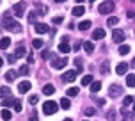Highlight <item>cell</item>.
I'll use <instances>...</instances> for the list:
<instances>
[{
	"mask_svg": "<svg viewBox=\"0 0 135 121\" xmlns=\"http://www.w3.org/2000/svg\"><path fill=\"white\" fill-rule=\"evenodd\" d=\"M2 25H4L7 30H11V32H20L21 30V25L18 23V21H14L9 14H6V16L2 18Z\"/></svg>",
	"mask_w": 135,
	"mask_h": 121,
	"instance_id": "6da1fadb",
	"label": "cell"
},
{
	"mask_svg": "<svg viewBox=\"0 0 135 121\" xmlns=\"http://www.w3.org/2000/svg\"><path fill=\"white\" fill-rule=\"evenodd\" d=\"M57 109H59V105H57V101H54V100H48V101L43 103V112H45L46 116L55 114V112H57Z\"/></svg>",
	"mask_w": 135,
	"mask_h": 121,
	"instance_id": "7a4b0ae2",
	"label": "cell"
},
{
	"mask_svg": "<svg viewBox=\"0 0 135 121\" xmlns=\"http://www.w3.org/2000/svg\"><path fill=\"white\" fill-rule=\"evenodd\" d=\"M114 11V2L112 0H105V2H101L100 4V9H98V13L100 14H108Z\"/></svg>",
	"mask_w": 135,
	"mask_h": 121,
	"instance_id": "3957f363",
	"label": "cell"
},
{
	"mask_svg": "<svg viewBox=\"0 0 135 121\" xmlns=\"http://www.w3.org/2000/svg\"><path fill=\"white\" fill-rule=\"evenodd\" d=\"M121 94H123V87L119 84H112V86H110V89H108V96H110V98H117V96H121Z\"/></svg>",
	"mask_w": 135,
	"mask_h": 121,
	"instance_id": "277c9868",
	"label": "cell"
},
{
	"mask_svg": "<svg viewBox=\"0 0 135 121\" xmlns=\"http://www.w3.org/2000/svg\"><path fill=\"white\" fill-rule=\"evenodd\" d=\"M68 64V57H61V59H52V68L54 69H62Z\"/></svg>",
	"mask_w": 135,
	"mask_h": 121,
	"instance_id": "5b68a950",
	"label": "cell"
},
{
	"mask_svg": "<svg viewBox=\"0 0 135 121\" xmlns=\"http://www.w3.org/2000/svg\"><path fill=\"white\" fill-rule=\"evenodd\" d=\"M112 41H114V43H117V45H121L123 41H124V30L115 29L114 32H112Z\"/></svg>",
	"mask_w": 135,
	"mask_h": 121,
	"instance_id": "8992f818",
	"label": "cell"
},
{
	"mask_svg": "<svg viewBox=\"0 0 135 121\" xmlns=\"http://www.w3.org/2000/svg\"><path fill=\"white\" fill-rule=\"evenodd\" d=\"M25 9H27V4L25 2H18V4H14L13 7V13L20 18V16H23V13H25Z\"/></svg>",
	"mask_w": 135,
	"mask_h": 121,
	"instance_id": "52a82bcc",
	"label": "cell"
},
{
	"mask_svg": "<svg viewBox=\"0 0 135 121\" xmlns=\"http://www.w3.org/2000/svg\"><path fill=\"white\" fill-rule=\"evenodd\" d=\"M76 75H78V69H69V71H66V73L62 75V80L64 82H73L75 78H76Z\"/></svg>",
	"mask_w": 135,
	"mask_h": 121,
	"instance_id": "ba28073f",
	"label": "cell"
},
{
	"mask_svg": "<svg viewBox=\"0 0 135 121\" xmlns=\"http://www.w3.org/2000/svg\"><path fill=\"white\" fill-rule=\"evenodd\" d=\"M30 87H32V84L28 80H23V82H20V86H18V91H20L21 94H25V93H28L30 91Z\"/></svg>",
	"mask_w": 135,
	"mask_h": 121,
	"instance_id": "9c48e42d",
	"label": "cell"
},
{
	"mask_svg": "<svg viewBox=\"0 0 135 121\" xmlns=\"http://www.w3.org/2000/svg\"><path fill=\"white\" fill-rule=\"evenodd\" d=\"M34 30L37 34H46L48 30H50V27H48L46 23H36V25H34Z\"/></svg>",
	"mask_w": 135,
	"mask_h": 121,
	"instance_id": "30bf717a",
	"label": "cell"
},
{
	"mask_svg": "<svg viewBox=\"0 0 135 121\" xmlns=\"http://www.w3.org/2000/svg\"><path fill=\"white\" fill-rule=\"evenodd\" d=\"M123 121H133L135 119V112H130V110H126V107H123Z\"/></svg>",
	"mask_w": 135,
	"mask_h": 121,
	"instance_id": "8fae6325",
	"label": "cell"
},
{
	"mask_svg": "<svg viewBox=\"0 0 135 121\" xmlns=\"http://www.w3.org/2000/svg\"><path fill=\"white\" fill-rule=\"evenodd\" d=\"M11 96V89L7 87V86H4V87H0V100L4 101L6 98H9Z\"/></svg>",
	"mask_w": 135,
	"mask_h": 121,
	"instance_id": "7c38bea8",
	"label": "cell"
},
{
	"mask_svg": "<svg viewBox=\"0 0 135 121\" xmlns=\"http://www.w3.org/2000/svg\"><path fill=\"white\" fill-rule=\"evenodd\" d=\"M126 69H128V64H126V62H121V64L115 66V73H117V75H124V73H126Z\"/></svg>",
	"mask_w": 135,
	"mask_h": 121,
	"instance_id": "4fadbf2b",
	"label": "cell"
},
{
	"mask_svg": "<svg viewBox=\"0 0 135 121\" xmlns=\"http://www.w3.org/2000/svg\"><path fill=\"white\" fill-rule=\"evenodd\" d=\"M103 38H105V30H103V29H96L94 32H93V39H94V41L103 39Z\"/></svg>",
	"mask_w": 135,
	"mask_h": 121,
	"instance_id": "5bb4252c",
	"label": "cell"
},
{
	"mask_svg": "<svg viewBox=\"0 0 135 121\" xmlns=\"http://www.w3.org/2000/svg\"><path fill=\"white\" fill-rule=\"evenodd\" d=\"M59 52H62V54H69V52H71V46L68 45L66 41H62L61 45H59Z\"/></svg>",
	"mask_w": 135,
	"mask_h": 121,
	"instance_id": "9a60e30c",
	"label": "cell"
},
{
	"mask_svg": "<svg viewBox=\"0 0 135 121\" xmlns=\"http://www.w3.org/2000/svg\"><path fill=\"white\" fill-rule=\"evenodd\" d=\"M16 98H11V96H9V98H6V100L2 101V105H4V107H14V105H16Z\"/></svg>",
	"mask_w": 135,
	"mask_h": 121,
	"instance_id": "2e32d148",
	"label": "cell"
},
{
	"mask_svg": "<svg viewBox=\"0 0 135 121\" xmlns=\"http://www.w3.org/2000/svg\"><path fill=\"white\" fill-rule=\"evenodd\" d=\"M14 55H16V59H18V57H25V55H28V54H27V50H25L23 46H18L16 50H14Z\"/></svg>",
	"mask_w": 135,
	"mask_h": 121,
	"instance_id": "e0dca14e",
	"label": "cell"
},
{
	"mask_svg": "<svg viewBox=\"0 0 135 121\" xmlns=\"http://www.w3.org/2000/svg\"><path fill=\"white\" fill-rule=\"evenodd\" d=\"M73 16H82V14L85 13V7H82V6H76V7H73Z\"/></svg>",
	"mask_w": 135,
	"mask_h": 121,
	"instance_id": "ac0fdd59",
	"label": "cell"
},
{
	"mask_svg": "<svg viewBox=\"0 0 135 121\" xmlns=\"http://www.w3.org/2000/svg\"><path fill=\"white\" fill-rule=\"evenodd\" d=\"M100 89H101V82L94 80V82H93V84H91V93H93V94H94V93H98Z\"/></svg>",
	"mask_w": 135,
	"mask_h": 121,
	"instance_id": "d6986e66",
	"label": "cell"
},
{
	"mask_svg": "<svg viewBox=\"0 0 135 121\" xmlns=\"http://www.w3.org/2000/svg\"><path fill=\"white\" fill-rule=\"evenodd\" d=\"M84 50H85L87 54H93V52H94V45H93L91 41H85V43H84Z\"/></svg>",
	"mask_w": 135,
	"mask_h": 121,
	"instance_id": "ffe728a7",
	"label": "cell"
},
{
	"mask_svg": "<svg viewBox=\"0 0 135 121\" xmlns=\"http://www.w3.org/2000/svg\"><path fill=\"white\" fill-rule=\"evenodd\" d=\"M43 93H45V94H48V96H50V94H54V93H55V87H54V86H52V84H46V86L43 87Z\"/></svg>",
	"mask_w": 135,
	"mask_h": 121,
	"instance_id": "44dd1931",
	"label": "cell"
},
{
	"mask_svg": "<svg viewBox=\"0 0 135 121\" xmlns=\"http://www.w3.org/2000/svg\"><path fill=\"white\" fill-rule=\"evenodd\" d=\"M11 118H13V112L7 110V109H4V110H2V119L4 121H11Z\"/></svg>",
	"mask_w": 135,
	"mask_h": 121,
	"instance_id": "7402d4cb",
	"label": "cell"
},
{
	"mask_svg": "<svg viewBox=\"0 0 135 121\" xmlns=\"http://www.w3.org/2000/svg\"><path fill=\"white\" fill-rule=\"evenodd\" d=\"M126 84H128V87H135V75L128 73V77H126Z\"/></svg>",
	"mask_w": 135,
	"mask_h": 121,
	"instance_id": "603a6c76",
	"label": "cell"
},
{
	"mask_svg": "<svg viewBox=\"0 0 135 121\" xmlns=\"http://www.w3.org/2000/svg\"><path fill=\"white\" fill-rule=\"evenodd\" d=\"M117 23H119V18H117V16H110V18L107 20L108 27H114V25H117Z\"/></svg>",
	"mask_w": 135,
	"mask_h": 121,
	"instance_id": "cb8c5ba5",
	"label": "cell"
},
{
	"mask_svg": "<svg viewBox=\"0 0 135 121\" xmlns=\"http://www.w3.org/2000/svg\"><path fill=\"white\" fill-rule=\"evenodd\" d=\"M9 45H11V39H9V38H2V39H0V48H2V50H6Z\"/></svg>",
	"mask_w": 135,
	"mask_h": 121,
	"instance_id": "d4e9b609",
	"label": "cell"
},
{
	"mask_svg": "<svg viewBox=\"0 0 135 121\" xmlns=\"http://www.w3.org/2000/svg\"><path fill=\"white\" fill-rule=\"evenodd\" d=\"M93 77H91V75H85V77H84V78H82V86H91V84H93Z\"/></svg>",
	"mask_w": 135,
	"mask_h": 121,
	"instance_id": "484cf974",
	"label": "cell"
},
{
	"mask_svg": "<svg viewBox=\"0 0 135 121\" xmlns=\"http://www.w3.org/2000/svg\"><path fill=\"white\" fill-rule=\"evenodd\" d=\"M130 54V45H121L119 46V55H126Z\"/></svg>",
	"mask_w": 135,
	"mask_h": 121,
	"instance_id": "4316f807",
	"label": "cell"
},
{
	"mask_svg": "<svg viewBox=\"0 0 135 121\" xmlns=\"http://www.w3.org/2000/svg\"><path fill=\"white\" fill-rule=\"evenodd\" d=\"M133 101H135V98H133V96H126V98L123 100V107H130V105H132Z\"/></svg>",
	"mask_w": 135,
	"mask_h": 121,
	"instance_id": "83f0119b",
	"label": "cell"
},
{
	"mask_svg": "<svg viewBox=\"0 0 135 121\" xmlns=\"http://www.w3.org/2000/svg\"><path fill=\"white\" fill-rule=\"evenodd\" d=\"M16 75H18L16 71H7V73H6V80L7 82H13L14 78H16Z\"/></svg>",
	"mask_w": 135,
	"mask_h": 121,
	"instance_id": "f1b7e54d",
	"label": "cell"
},
{
	"mask_svg": "<svg viewBox=\"0 0 135 121\" xmlns=\"http://www.w3.org/2000/svg\"><path fill=\"white\" fill-rule=\"evenodd\" d=\"M89 27H91V21H89V20H84L80 25H78V29H80V30H87Z\"/></svg>",
	"mask_w": 135,
	"mask_h": 121,
	"instance_id": "f546056e",
	"label": "cell"
},
{
	"mask_svg": "<svg viewBox=\"0 0 135 121\" xmlns=\"http://www.w3.org/2000/svg\"><path fill=\"white\" fill-rule=\"evenodd\" d=\"M66 94L68 96H76V94H78V87H69L66 91Z\"/></svg>",
	"mask_w": 135,
	"mask_h": 121,
	"instance_id": "4dcf8cb0",
	"label": "cell"
},
{
	"mask_svg": "<svg viewBox=\"0 0 135 121\" xmlns=\"http://www.w3.org/2000/svg\"><path fill=\"white\" fill-rule=\"evenodd\" d=\"M69 105H71L69 98H62V100H61V107L62 109H69Z\"/></svg>",
	"mask_w": 135,
	"mask_h": 121,
	"instance_id": "1f68e13d",
	"label": "cell"
},
{
	"mask_svg": "<svg viewBox=\"0 0 135 121\" xmlns=\"http://www.w3.org/2000/svg\"><path fill=\"white\" fill-rule=\"evenodd\" d=\"M28 71H30V69H28L27 64H25V66H20V68H18V73H20V75H28Z\"/></svg>",
	"mask_w": 135,
	"mask_h": 121,
	"instance_id": "d6a6232c",
	"label": "cell"
},
{
	"mask_svg": "<svg viewBox=\"0 0 135 121\" xmlns=\"http://www.w3.org/2000/svg\"><path fill=\"white\" fill-rule=\"evenodd\" d=\"M96 114V109L94 107H87L85 109V116H87V118H91V116H94Z\"/></svg>",
	"mask_w": 135,
	"mask_h": 121,
	"instance_id": "836d02e7",
	"label": "cell"
},
{
	"mask_svg": "<svg viewBox=\"0 0 135 121\" xmlns=\"http://www.w3.org/2000/svg\"><path fill=\"white\" fill-rule=\"evenodd\" d=\"M28 101H30V105H36V103L39 101V96H37V94H30V98H28Z\"/></svg>",
	"mask_w": 135,
	"mask_h": 121,
	"instance_id": "e575fe53",
	"label": "cell"
},
{
	"mask_svg": "<svg viewBox=\"0 0 135 121\" xmlns=\"http://www.w3.org/2000/svg\"><path fill=\"white\" fill-rule=\"evenodd\" d=\"M32 46L34 48H43V39H34L32 41Z\"/></svg>",
	"mask_w": 135,
	"mask_h": 121,
	"instance_id": "d590c367",
	"label": "cell"
},
{
	"mask_svg": "<svg viewBox=\"0 0 135 121\" xmlns=\"http://www.w3.org/2000/svg\"><path fill=\"white\" fill-rule=\"evenodd\" d=\"M36 18H37V13H30L28 14V23H34L36 25Z\"/></svg>",
	"mask_w": 135,
	"mask_h": 121,
	"instance_id": "8d00e7d4",
	"label": "cell"
},
{
	"mask_svg": "<svg viewBox=\"0 0 135 121\" xmlns=\"http://www.w3.org/2000/svg\"><path fill=\"white\" fill-rule=\"evenodd\" d=\"M48 7L46 6H37V14H46Z\"/></svg>",
	"mask_w": 135,
	"mask_h": 121,
	"instance_id": "74e56055",
	"label": "cell"
},
{
	"mask_svg": "<svg viewBox=\"0 0 135 121\" xmlns=\"http://www.w3.org/2000/svg\"><path fill=\"white\" fill-rule=\"evenodd\" d=\"M107 118H108V121H114L115 118H117V114H115V110H110V112H108V116H107Z\"/></svg>",
	"mask_w": 135,
	"mask_h": 121,
	"instance_id": "f35d334b",
	"label": "cell"
},
{
	"mask_svg": "<svg viewBox=\"0 0 135 121\" xmlns=\"http://www.w3.org/2000/svg\"><path fill=\"white\" fill-rule=\"evenodd\" d=\"M52 21H54V25H59V23H62V16H55Z\"/></svg>",
	"mask_w": 135,
	"mask_h": 121,
	"instance_id": "ab89813d",
	"label": "cell"
},
{
	"mask_svg": "<svg viewBox=\"0 0 135 121\" xmlns=\"http://www.w3.org/2000/svg\"><path fill=\"white\" fill-rule=\"evenodd\" d=\"M94 101L100 105V107H103V105H105V100H103V98H94Z\"/></svg>",
	"mask_w": 135,
	"mask_h": 121,
	"instance_id": "60d3db41",
	"label": "cell"
},
{
	"mask_svg": "<svg viewBox=\"0 0 135 121\" xmlns=\"http://www.w3.org/2000/svg\"><path fill=\"white\" fill-rule=\"evenodd\" d=\"M39 118H37V112H32L30 114V118H28V121H37Z\"/></svg>",
	"mask_w": 135,
	"mask_h": 121,
	"instance_id": "b9f144b4",
	"label": "cell"
},
{
	"mask_svg": "<svg viewBox=\"0 0 135 121\" xmlns=\"http://www.w3.org/2000/svg\"><path fill=\"white\" fill-rule=\"evenodd\" d=\"M41 57H43V59H48V57H50V52H48V50H43V52H41Z\"/></svg>",
	"mask_w": 135,
	"mask_h": 121,
	"instance_id": "7bdbcfd3",
	"label": "cell"
},
{
	"mask_svg": "<svg viewBox=\"0 0 135 121\" xmlns=\"http://www.w3.org/2000/svg\"><path fill=\"white\" fill-rule=\"evenodd\" d=\"M126 16H128L130 20H133V18H135V11H128V13H126Z\"/></svg>",
	"mask_w": 135,
	"mask_h": 121,
	"instance_id": "ee69618b",
	"label": "cell"
},
{
	"mask_svg": "<svg viewBox=\"0 0 135 121\" xmlns=\"http://www.w3.org/2000/svg\"><path fill=\"white\" fill-rule=\"evenodd\" d=\"M14 110H16V112H20V110H21V103H20V101H16V105H14Z\"/></svg>",
	"mask_w": 135,
	"mask_h": 121,
	"instance_id": "f6af8a7d",
	"label": "cell"
},
{
	"mask_svg": "<svg viewBox=\"0 0 135 121\" xmlns=\"http://www.w3.org/2000/svg\"><path fill=\"white\" fill-rule=\"evenodd\" d=\"M7 60H9V62H14V60H16V55H9V57H7Z\"/></svg>",
	"mask_w": 135,
	"mask_h": 121,
	"instance_id": "bcb514c9",
	"label": "cell"
},
{
	"mask_svg": "<svg viewBox=\"0 0 135 121\" xmlns=\"http://www.w3.org/2000/svg\"><path fill=\"white\" fill-rule=\"evenodd\" d=\"M27 60H28V64H32V62H34V57H32V54H28V55H27Z\"/></svg>",
	"mask_w": 135,
	"mask_h": 121,
	"instance_id": "7dc6e473",
	"label": "cell"
},
{
	"mask_svg": "<svg viewBox=\"0 0 135 121\" xmlns=\"http://www.w3.org/2000/svg\"><path fill=\"white\" fill-rule=\"evenodd\" d=\"M101 71H103V73H108V64H107V62L103 64V69H101Z\"/></svg>",
	"mask_w": 135,
	"mask_h": 121,
	"instance_id": "c3c4849f",
	"label": "cell"
},
{
	"mask_svg": "<svg viewBox=\"0 0 135 121\" xmlns=\"http://www.w3.org/2000/svg\"><path fill=\"white\" fill-rule=\"evenodd\" d=\"M2 64H4V59H2V57H0V68H2Z\"/></svg>",
	"mask_w": 135,
	"mask_h": 121,
	"instance_id": "681fc988",
	"label": "cell"
},
{
	"mask_svg": "<svg viewBox=\"0 0 135 121\" xmlns=\"http://www.w3.org/2000/svg\"><path fill=\"white\" fill-rule=\"evenodd\" d=\"M62 121H71V118H66V119H62Z\"/></svg>",
	"mask_w": 135,
	"mask_h": 121,
	"instance_id": "f907efd6",
	"label": "cell"
},
{
	"mask_svg": "<svg viewBox=\"0 0 135 121\" xmlns=\"http://www.w3.org/2000/svg\"><path fill=\"white\" fill-rule=\"evenodd\" d=\"M133 112H135V101H133Z\"/></svg>",
	"mask_w": 135,
	"mask_h": 121,
	"instance_id": "816d5d0a",
	"label": "cell"
},
{
	"mask_svg": "<svg viewBox=\"0 0 135 121\" xmlns=\"http://www.w3.org/2000/svg\"><path fill=\"white\" fill-rule=\"evenodd\" d=\"M76 2H78V4H80V2H84V0H76Z\"/></svg>",
	"mask_w": 135,
	"mask_h": 121,
	"instance_id": "f5cc1de1",
	"label": "cell"
},
{
	"mask_svg": "<svg viewBox=\"0 0 135 121\" xmlns=\"http://www.w3.org/2000/svg\"><path fill=\"white\" fill-rule=\"evenodd\" d=\"M89 2H96V0H89Z\"/></svg>",
	"mask_w": 135,
	"mask_h": 121,
	"instance_id": "db71d44e",
	"label": "cell"
},
{
	"mask_svg": "<svg viewBox=\"0 0 135 121\" xmlns=\"http://www.w3.org/2000/svg\"><path fill=\"white\" fill-rule=\"evenodd\" d=\"M132 2H135V0H132Z\"/></svg>",
	"mask_w": 135,
	"mask_h": 121,
	"instance_id": "11a10c76",
	"label": "cell"
}]
</instances>
